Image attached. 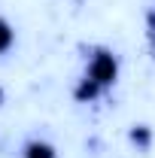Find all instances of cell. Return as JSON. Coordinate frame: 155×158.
I'll use <instances>...</instances> for the list:
<instances>
[{
    "mask_svg": "<svg viewBox=\"0 0 155 158\" xmlns=\"http://www.w3.org/2000/svg\"><path fill=\"white\" fill-rule=\"evenodd\" d=\"M149 37H152V46H155V12H149Z\"/></svg>",
    "mask_w": 155,
    "mask_h": 158,
    "instance_id": "obj_6",
    "label": "cell"
},
{
    "mask_svg": "<svg viewBox=\"0 0 155 158\" xmlns=\"http://www.w3.org/2000/svg\"><path fill=\"white\" fill-rule=\"evenodd\" d=\"M97 88H100V85H97L94 79H82V85L76 88V98H79V100H85V98H94V94H97Z\"/></svg>",
    "mask_w": 155,
    "mask_h": 158,
    "instance_id": "obj_3",
    "label": "cell"
},
{
    "mask_svg": "<svg viewBox=\"0 0 155 158\" xmlns=\"http://www.w3.org/2000/svg\"><path fill=\"white\" fill-rule=\"evenodd\" d=\"M131 140L140 143V146H146V143H149V131H146V128H134V131H131Z\"/></svg>",
    "mask_w": 155,
    "mask_h": 158,
    "instance_id": "obj_5",
    "label": "cell"
},
{
    "mask_svg": "<svg viewBox=\"0 0 155 158\" xmlns=\"http://www.w3.org/2000/svg\"><path fill=\"white\" fill-rule=\"evenodd\" d=\"M0 98H3V91H0Z\"/></svg>",
    "mask_w": 155,
    "mask_h": 158,
    "instance_id": "obj_7",
    "label": "cell"
},
{
    "mask_svg": "<svg viewBox=\"0 0 155 158\" xmlns=\"http://www.w3.org/2000/svg\"><path fill=\"white\" fill-rule=\"evenodd\" d=\"M12 46V31H9V24L0 19V52H6Z\"/></svg>",
    "mask_w": 155,
    "mask_h": 158,
    "instance_id": "obj_4",
    "label": "cell"
},
{
    "mask_svg": "<svg viewBox=\"0 0 155 158\" xmlns=\"http://www.w3.org/2000/svg\"><path fill=\"white\" fill-rule=\"evenodd\" d=\"M24 158H55V149L49 143H31L27 152H24Z\"/></svg>",
    "mask_w": 155,
    "mask_h": 158,
    "instance_id": "obj_2",
    "label": "cell"
},
{
    "mask_svg": "<svg viewBox=\"0 0 155 158\" xmlns=\"http://www.w3.org/2000/svg\"><path fill=\"white\" fill-rule=\"evenodd\" d=\"M91 79L97 85H110L116 79V58L110 52H97L94 61H91Z\"/></svg>",
    "mask_w": 155,
    "mask_h": 158,
    "instance_id": "obj_1",
    "label": "cell"
}]
</instances>
